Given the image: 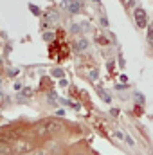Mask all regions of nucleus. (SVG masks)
<instances>
[{
	"instance_id": "f257e3e1",
	"label": "nucleus",
	"mask_w": 153,
	"mask_h": 155,
	"mask_svg": "<svg viewBox=\"0 0 153 155\" xmlns=\"http://www.w3.org/2000/svg\"><path fill=\"white\" fill-rule=\"evenodd\" d=\"M61 121L58 119H43V121H38L34 124V134L38 137H49V135H54L61 130Z\"/></svg>"
},
{
	"instance_id": "f03ea898",
	"label": "nucleus",
	"mask_w": 153,
	"mask_h": 155,
	"mask_svg": "<svg viewBox=\"0 0 153 155\" xmlns=\"http://www.w3.org/2000/svg\"><path fill=\"white\" fill-rule=\"evenodd\" d=\"M22 134H24V128H7V130H4L2 132V143H11V141H18L20 137H22Z\"/></svg>"
},
{
	"instance_id": "7ed1b4c3",
	"label": "nucleus",
	"mask_w": 153,
	"mask_h": 155,
	"mask_svg": "<svg viewBox=\"0 0 153 155\" xmlns=\"http://www.w3.org/2000/svg\"><path fill=\"white\" fill-rule=\"evenodd\" d=\"M133 18H135L137 27L144 29V27L148 25V15H146V11H144L142 7H135V11H133Z\"/></svg>"
},
{
	"instance_id": "20e7f679",
	"label": "nucleus",
	"mask_w": 153,
	"mask_h": 155,
	"mask_svg": "<svg viewBox=\"0 0 153 155\" xmlns=\"http://www.w3.org/2000/svg\"><path fill=\"white\" fill-rule=\"evenodd\" d=\"M61 5H63L69 13H72V15H76V13H79V11L83 9V5H81L79 0H63Z\"/></svg>"
},
{
	"instance_id": "39448f33",
	"label": "nucleus",
	"mask_w": 153,
	"mask_h": 155,
	"mask_svg": "<svg viewBox=\"0 0 153 155\" xmlns=\"http://www.w3.org/2000/svg\"><path fill=\"white\" fill-rule=\"evenodd\" d=\"M15 150H16L18 153H27V152L33 150V144L27 143V141H18V143L15 144Z\"/></svg>"
},
{
	"instance_id": "423d86ee",
	"label": "nucleus",
	"mask_w": 153,
	"mask_h": 155,
	"mask_svg": "<svg viewBox=\"0 0 153 155\" xmlns=\"http://www.w3.org/2000/svg\"><path fill=\"white\" fill-rule=\"evenodd\" d=\"M74 49H76V52H83V51H86V49H88V40L79 38L76 43H74Z\"/></svg>"
},
{
	"instance_id": "0eeeda50",
	"label": "nucleus",
	"mask_w": 153,
	"mask_h": 155,
	"mask_svg": "<svg viewBox=\"0 0 153 155\" xmlns=\"http://www.w3.org/2000/svg\"><path fill=\"white\" fill-rule=\"evenodd\" d=\"M146 40H148V43L153 47V24L148 27V35H146Z\"/></svg>"
},
{
	"instance_id": "6e6552de",
	"label": "nucleus",
	"mask_w": 153,
	"mask_h": 155,
	"mask_svg": "<svg viewBox=\"0 0 153 155\" xmlns=\"http://www.w3.org/2000/svg\"><path fill=\"white\" fill-rule=\"evenodd\" d=\"M70 31H72L74 35H81V33H83V29H81V24H72V25H70Z\"/></svg>"
},
{
	"instance_id": "1a4fd4ad",
	"label": "nucleus",
	"mask_w": 153,
	"mask_h": 155,
	"mask_svg": "<svg viewBox=\"0 0 153 155\" xmlns=\"http://www.w3.org/2000/svg\"><path fill=\"white\" fill-rule=\"evenodd\" d=\"M97 92H99V97H103V101H106V103H110V96L106 94V90H103V88H99Z\"/></svg>"
},
{
	"instance_id": "9d476101",
	"label": "nucleus",
	"mask_w": 153,
	"mask_h": 155,
	"mask_svg": "<svg viewBox=\"0 0 153 155\" xmlns=\"http://www.w3.org/2000/svg\"><path fill=\"white\" fill-rule=\"evenodd\" d=\"M121 2H122L126 7H133V5L137 4V0H121Z\"/></svg>"
},
{
	"instance_id": "9b49d317",
	"label": "nucleus",
	"mask_w": 153,
	"mask_h": 155,
	"mask_svg": "<svg viewBox=\"0 0 153 155\" xmlns=\"http://www.w3.org/2000/svg\"><path fill=\"white\" fill-rule=\"evenodd\" d=\"M52 76L54 78H63V71H61V69H54V71H52Z\"/></svg>"
},
{
	"instance_id": "f8f14e48",
	"label": "nucleus",
	"mask_w": 153,
	"mask_h": 155,
	"mask_svg": "<svg viewBox=\"0 0 153 155\" xmlns=\"http://www.w3.org/2000/svg\"><path fill=\"white\" fill-rule=\"evenodd\" d=\"M81 29H83V31H92V25H90L88 22H81Z\"/></svg>"
},
{
	"instance_id": "ddd939ff",
	"label": "nucleus",
	"mask_w": 153,
	"mask_h": 155,
	"mask_svg": "<svg viewBox=\"0 0 153 155\" xmlns=\"http://www.w3.org/2000/svg\"><path fill=\"white\" fill-rule=\"evenodd\" d=\"M22 96H24V97H31V96H33V90H31V88H24Z\"/></svg>"
},
{
	"instance_id": "4468645a",
	"label": "nucleus",
	"mask_w": 153,
	"mask_h": 155,
	"mask_svg": "<svg viewBox=\"0 0 153 155\" xmlns=\"http://www.w3.org/2000/svg\"><path fill=\"white\" fill-rule=\"evenodd\" d=\"M97 76H99V72H97L96 69H94V71H90V79H92V81H96V79H97Z\"/></svg>"
},
{
	"instance_id": "2eb2a0df",
	"label": "nucleus",
	"mask_w": 153,
	"mask_h": 155,
	"mask_svg": "<svg viewBox=\"0 0 153 155\" xmlns=\"http://www.w3.org/2000/svg\"><path fill=\"white\" fill-rule=\"evenodd\" d=\"M52 38H54V35H52V33H43V40H45V41H50Z\"/></svg>"
},
{
	"instance_id": "dca6fc26",
	"label": "nucleus",
	"mask_w": 153,
	"mask_h": 155,
	"mask_svg": "<svg viewBox=\"0 0 153 155\" xmlns=\"http://www.w3.org/2000/svg\"><path fill=\"white\" fill-rule=\"evenodd\" d=\"M99 24H101L103 27H108V20H106V16H101V18H99Z\"/></svg>"
},
{
	"instance_id": "f3484780",
	"label": "nucleus",
	"mask_w": 153,
	"mask_h": 155,
	"mask_svg": "<svg viewBox=\"0 0 153 155\" xmlns=\"http://www.w3.org/2000/svg\"><path fill=\"white\" fill-rule=\"evenodd\" d=\"M115 137H117V139H124L126 135H124L122 132H119V130H117V132H115Z\"/></svg>"
},
{
	"instance_id": "a211bd4d",
	"label": "nucleus",
	"mask_w": 153,
	"mask_h": 155,
	"mask_svg": "<svg viewBox=\"0 0 153 155\" xmlns=\"http://www.w3.org/2000/svg\"><path fill=\"white\" fill-rule=\"evenodd\" d=\"M29 7H31V11H33L34 15H38V13H40V9H38V7H34L33 4H29Z\"/></svg>"
},
{
	"instance_id": "6ab92c4d",
	"label": "nucleus",
	"mask_w": 153,
	"mask_h": 155,
	"mask_svg": "<svg viewBox=\"0 0 153 155\" xmlns=\"http://www.w3.org/2000/svg\"><path fill=\"white\" fill-rule=\"evenodd\" d=\"M124 141H126V143H128V144H130V146H132V144H133V139H132V137H130V135H126V137H124Z\"/></svg>"
},
{
	"instance_id": "aec40b11",
	"label": "nucleus",
	"mask_w": 153,
	"mask_h": 155,
	"mask_svg": "<svg viewBox=\"0 0 153 155\" xmlns=\"http://www.w3.org/2000/svg\"><path fill=\"white\" fill-rule=\"evenodd\" d=\"M36 155H49L47 152H40V153H36Z\"/></svg>"
}]
</instances>
